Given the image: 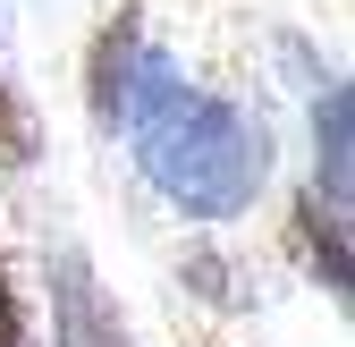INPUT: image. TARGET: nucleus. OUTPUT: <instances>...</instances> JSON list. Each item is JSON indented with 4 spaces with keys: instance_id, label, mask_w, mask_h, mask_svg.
<instances>
[{
    "instance_id": "nucleus-5",
    "label": "nucleus",
    "mask_w": 355,
    "mask_h": 347,
    "mask_svg": "<svg viewBox=\"0 0 355 347\" xmlns=\"http://www.w3.org/2000/svg\"><path fill=\"white\" fill-rule=\"evenodd\" d=\"M296 229H304V246H313V263H322V288L347 296V229H338V212H322L313 195H304L296 203Z\"/></svg>"
},
{
    "instance_id": "nucleus-4",
    "label": "nucleus",
    "mask_w": 355,
    "mask_h": 347,
    "mask_svg": "<svg viewBox=\"0 0 355 347\" xmlns=\"http://www.w3.org/2000/svg\"><path fill=\"white\" fill-rule=\"evenodd\" d=\"M313 203L330 195V212H347V85H322L313 102Z\"/></svg>"
},
{
    "instance_id": "nucleus-7",
    "label": "nucleus",
    "mask_w": 355,
    "mask_h": 347,
    "mask_svg": "<svg viewBox=\"0 0 355 347\" xmlns=\"http://www.w3.org/2000/svg\"><path fill=\"white\" fill-rule=\"evenodd\" d=\"M0 347H34V330H26V305H17V280H9V263H0Z\"/></svg>"
},
{
    "instance_id": "nucleus-2",
    "label": "nucleus",
    "mask_w": 355,
    "mask_h": 347,
    "mask_svg": "<svg viewBox=\"0 0 355 347\" xmlns=\"http://www.w3.org/2000/svg\"><path fill=\"white\" fill-rule=\"evenodd\" d=\"M51 339L60 347H127V322L102 296L85 246H51Z\"/></svg>"
},
{
    "instance_id": "nucleus-6",
    "label": "nucleus",
    "mask_w": 355,
    "mask_h": 347,
    "mask_svg": "<svg viewBox=\"0 0 355 347\" xmlns=\"http://www.w3.org/2000/svg\"><path fill=\"white\" fill-rule=\"evenodd\" d=\"M0 161H9V169L34 161V110L17 102V85H0Z\"/></svg>"
},
{
    "instance_id": "nucleus-1",
    "label": "nucleus",
    "mask_w": 355,
    "mask_h": 347,
    "mask_svg": "<svg viewBox=\"0 0 355 347\" xmlns=\"http://www.w3.org/2000/svg\"><path fill=\"white\" fill-rule=\"evenodd\" d=\"M127 136L144 144V169L153 187L187 212V221H237V212L262 195L271 178V136L220 94H195L187 76H178L169 51L136 60V94H127Z\"/></svg>"
},
{
    "instance_id": "nucleus-3",
    "label": "nucleus",
    "mask_w": 355,
    "mask_h": 347,
    "mask_svg": "<svg viewBox=\"0 0 355 347\" xmlns=\"http://www.w3.org/2000/svg\"><path fill=\"white\" fill-rule=\"evenodd\" d=\"M136 60H144V34H136V17L119 9V17L102 26V42H94V60H85V102H94V119H102V127H119V119H127Z\"/></svg>"
}]
</instances>
